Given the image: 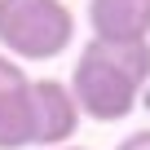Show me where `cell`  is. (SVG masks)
<instances>
[{"instance_id": "7", "label": "cell", "mask_w": 150, "mask_h": 150, "mask_svg": "<svg viewBox=\"0 0 150 150\" xmlns=\"http://www.w3.org/2000/svg\"><path fill=\"white\" fill-rule=\"evenodd\" d=\"M115 150H150V128H137V132H128Z\"/></svg>"}, {"instance_id": "3", "label": "cell", "mask_w": 150, "mask_h": 150, "mask_svg": "<svg viewBox=\"0 0 150 150\" xmlns=\"http://www.w3.org/2000/svg\"><path fill=\"white\" fill-rule=\"evenodd\" d=\"M31 106H35V146L62 150L80 132V106L62 80H31Z\"/></svg>"}, {"instance_id": "6", "label": "cell", "mask_w": 150, "mask_h": 150, "mask_svg": "<svg viewBox=\"0 0 150 150\" xmlns=\"http://www.w3.org/2000/svg\"><path fill=\"white\" fill-rule=\"evenodd\" d=\"M31 80V75L22 71V62H13V57H5V53H0V97H5V93H13V88H22Z\"/></svg>"}, {"instance_id": "5", "label": "cell", "mask_w": 150, "mask_h": 150, "mask_svg": "<svg viewBox=\"0 0 150 150\" xmlns=\"http://www.w3.org/2000/svg\"><path fill=\"white\" fill-rule=\"evenodd\" d=\"M35 146V106H31V80L0 97V150H27Z\"/></svg>"}, {"instance_id": "2", "label": "cell", "mask_w": 150, "mask_h": 150, "mask_svg": "<svg viewBox=\"0 0 150 150\" xmlns=\"http://www.w3.org/2000/svg\"><path fill=\"white\" fill-rule=\"evenodd\" d=\"M75 40L66 0H0V53L13 62H53Z\"/></svg>"}, {"instance_id": "8", "label": "cell", "mask_w": 150, "mask_h": 150, "mask_svg": "<svg viewBox=\"0 0 150 150\" xmlns=\"http://www.w3.org/2000/svg\"><path fill=\"white\" fill-rule=\"evenodd\" d=\"M62 150H88V146H62Z\"/></svg>"}, {"instance_id": "1", "label": "cell", "mask_w": 150, "mask_h": 150, "mask_svg": "<svg viewBox=\"0 0 150 150\" xmlns=\"http://www.w3.org/2000/svg\"><path fill=\"white\" fill-rule=\"evenodd\" d=\"M150 84V40L141 44H102L88 40L71 66V97L80 115L97 124H119L137 110L141 88Z\"/></svg>"}, {"instance_id": "4", "label": "cell", "mask_w": 150, "mask_h": 150, "mask_svg": "<svg viewBox=\"0 0 150 150\" xmlns=\"http://www.w3.org/2000/svg\"><path fill=\"white\" fill-rule=\"evenodd\" d=\"M88 27L102 44L150 40V0H88Z\"/></svg>"}]
</instances>
